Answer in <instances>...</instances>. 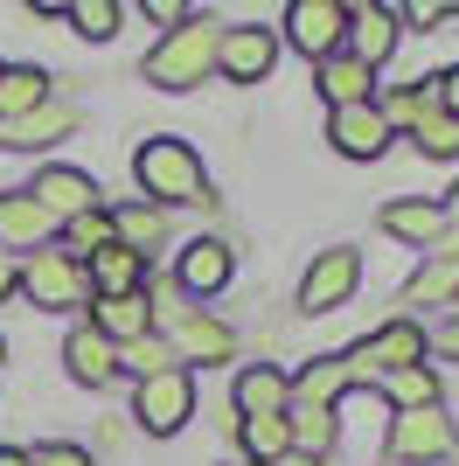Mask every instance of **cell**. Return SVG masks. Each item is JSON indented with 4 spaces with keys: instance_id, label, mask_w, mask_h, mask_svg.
I'll return each mask as SVG.
<instances>
[{
    "instance_id": "1",
    "label": "cell",
    "mask_w": 459,
    "mask_h": 466,
    "mask_svg": "<svg viewBox=\"0 0 459 466\" xmlns=\"http://www.w3.org/2000/svg\"><path fill=\"white\" fill-rule=\"evenodd\" d=\"M133 181L147 188L153 209H168V202H209V175H202V154H195L189 139H174V133L147 139V147L133 154Z\"/></svg>"
},
{
    "instance_id": "2",
    "label": "cell",
    "mask_w": 459,
    "mask_h": 466,
    "mask_svg": "<svg viewBox=\"0 0 459 466\" xmlns=\"http://www.w3.org/2000/svg\"><path fill=\"white\" fill-rule=\"evenodd\" d=\"M216 28L209 15H189V21H174L168 28V42L153 49L147 63H139V77L153 84V91H195V84L216 70Z\"/></svg>"
},
{
    "instance_id": "3",
    "label": "cell",
    "mask_w": 459,
    "mask_h": 466,
    "mask_svg": "<svg viewBox=\"0 0 459 466\" xmlns=\"http://www.w3.org/2000/svg\"><path fill=\"white\" fill-rule=\"evenodd\" d=\"M21 292L36 299L42 313H70L91 299V279H84V258L56 251V244H42L36 258H28V272H21Z\"/></svg>"
},
{
    "instance_id": "4",
    "label": "cell",
    "mask_w": 459,
    "mask_h": 466,
    "mask_svg": "<svg viewBox=\"0 0 459 466\" xmlns=\"http://www.w3.org/2000/svg\"><path fill=\"white\" fill-rule=\"evenodd\" d=\"M342 362H348L355 383H362V376H382V370H390V376H397V370H418V362H424V328H418V320H390V328L362 334Z\"/></svg>"
},
{
    "instance_id": "5",
    "label": "cell",
    "mask_w": 459,
    "mask_h": 466,
    "mask_svg": "<svg viewBox=\"0 0 459 466\" xmlns=\"http://www.w3.org/2000/svg\"><path fill=\"white\" fill-rule=\"evenodd\" d=\"M286 42L300 49V56H313V63L342 56L348 7H342V0H292V7H286Z\"/></svg>"
},
{
    "instance_id": "6",
    "label": "cell",
    "mask_w": 459,
    "mask_h": 466,
    "mask_svg": "<svg viewBox=\"0 0 459 466\" xmlns=\"http://www.w3.org/2000/svg\"><path fill=\"white\" fill-rule=\"evenodd\" d=\"M133 418L153 431V439H168V431H181L195 418V383L189 370H168V376H147V383L133 390Z\"/></svg>"
},
{
    "instance_id": "7",
    "label": "cell",
    "mask_w": 459,
    "mask_h": 466,
    "mask_svg": "<svg viewBox=\"0 0 459 466\" xmlns=\"http://www.w3.org/2000/svg\"><path fill=\"white\" fill-rule=\"evenodd\" d=\"M453 446H459V431H453V418H445L439 404H424V410H390V452H397V460L424 466V460H445Z\"/></svg>"
},
{
    "instance_id": "8",
    "label": "cell",
    "mask_w": 459,
    "mask_h": 466,
    "mask_svg": "<svg viewBox=\"0 0 459 466\" xmlns=\"http://www.w3.org/2000/svg\"><path fill=\"white\" fill-rule=\"evenodd\" d=\"M362 286V258L348 251V244H334V251H321L313 265H306L300 279V313H334L348 307V292Z\"/></svg>"
},
{
    "instance_id": "9",
    "label": "cell",
    "mask_w": 459,
    "mask_h": 466,
    "mask_svg": "<svg viewBox=\"0 0 459 466\" xmlns=\"http://www.w3.org/2000/svg\"><path fill=\"white\" fill-rule=\"evenodd\" d=\"M271 63H279V35H271V28H258V21H244V28H223V35H216V70H223L230 84H265Z\"/></svg>"
},
{
    "instance_id": "10",
    "label": "cell",
    "mask_w": 459,
    "mask_h": 466,
    "mask_svg": "<svg viewBox=\"0 0 459 466\" xmlns=\"http://www.w3.org/2000/svg\"><path fill=\"white\" fill-rule=\"evenodd\" d=\"M28 202H36L49 223H70V216L97 209V181L84 175V167H42L36 188H28Z\"/></svg>"
},
{
    "instance_id": "11",
    "label": "cell",
    "mask_w": 459,
    "mask_h": 466,
    "mask_svg": "<svg viewBox=\"0 0 459 466\" xmlns=\"http://www.w3.org/2000/svg\"><path fill=\"white\" fill-rule=\"evenodd\" d=\"M327 139H334V154H348V160H376L382 147H390V126H382L376 105H348V112L327 118Z\"/></svg>"
},
{
    "instance_id": "12",
    "label": "cell",
    "mask_w": 459,
    "mask_h": 466,
    "mask_svg": "<svg viewBox=\"0 0 459 466\" xmlns=\"http://www.w3.org/2000/svg\"><path fill=\"white\" fill-rule=\"evenodd\" d=\"M348 56L362 63V70H382L390 49H397V7H348Z\"/></svg>"
},
{
    "instance_id": "13",
    "label": "cell",
    "mask_w": 459,
    "mask_h": 466,
    "mask_svg": "<svg viewBox=\"0 0 459 466\" xmlns=\"http://www.w3.org/2000/svg\"><path fill=\"white\" fill-rule=\"evenodd\" d=\"M63 370H70L76 383L105 390V383L118 376V349H112L97 328H70V341H63Z\"/></svg>"
},
{
    "instance_id": "14",
    "label": "cell",
    "mask_w": 459,
    "mask_h": 466,
    "mask_svg": "<svg viewBox=\"0 0 459 466\" xmlns=\"http://www.w3.org/2000/svg\"><path fill=\"white\" fill-rule=\"evenodd\" d=\"M84 279H91V292L97 299H126V292H139L147 286V258L139 251H126V244H105V251L84 265Z\"/></svg>"
},
{
    "instance_id": "15",
    "label": "cell",
    "mask_w": 459,
    "mask_h": 466,
    "mask_svg": "<svg viewBox=\"0 0 459 466\" xmlns=\"http://www.w3.org/2000/svg\"><path fill=\"white\" fill-rule=\"evenodd\" d=\"M91 328L105 334L112 349H126V341L153 334V299H147V292H126V299H97V307H91Z\"/></svg>"
},
{
    "instance_id": "16",
    "label": "cell",
    "mask_w": 459,
    "mask_h": 466,
    "mask_svg": "<svg viewBox=\"0 0 459 466\" xmlns=\"http://www.w3.org/2000/svg\"><path fill=\"white\" fill-rule=\"evenodd\" d=\"M286 404H292V376H286V370L250 362V370L237 376V410H244V418H279Z\"/></svg>"
},
{
    "instance_id": "17",
    "label": "cell",
    "mask_w": 459,
    "mask_h": 466,
    "mask_svg": "<svg viewBox=\"0 0 459 466\" xmlns=\"http://www.w3.org/2000/svg\"><path fill=\"white\" fill-rule=\"evenodd\" d=\"M223 286H230V244H216V237L181 244V292L209 299V292H223Z\"/></svg>"
},
{
    "instance_id": "18",
    "label": "cell",
    "mask_w": 459,
    "mask_h": 466,
    "mask_svg": "<svg viewBox=\"0 0 459 466\" xmlns=\"http://www.w3.org/2000/svg\"><path fill=\"white\" fill-rule=\"evenodd\" d=\"M63 133H76V105H42V112L15 118V126H0V147H21V154H36V147H56Z\"/></svg>"
},
{
    "instance_id": "19",
    "label": "cell",
    "mask_w": 459,
    "mask_h": 466,
    "mask_svg": "<svg viewBox=\"0 0 459 466\" xmlns=\"http://www.w3.org/2000/svg\"><path fill=\"white\" fill-rule=\"evenodd\" d=\"M49 230H56V223L28 202V188L0 195V251H42V237H49Z\"/></svg>"
},
{
    "instance_id": "20",
    "label": "cell",
    "mask_w": 459,
    "mask_h": 466,
    "mask_svg": "<svg viewBox=\"0 0 459 466\" xmlns=\"http://www.w3.org/2000/svg\"><path fill=\"white\" fill-rule=\"evenodd\" d=\"M42 105H49V70H36V63L0 70V126H15V118L42 112Z\"/></svg>"
},
{
    "instance_id": "21",
    "label": "cell",
    "mask_w": 459,
    "mask_h": 466,
    "mask_svg": "<svg viewBox=\"0 0 459 466\" xmlns=\"http://www.w3.org/2000/svg\"><path fill=\"white\" fill-rule=\"evenodd\" d=\"M369 91H376V70H362L348 49L321 63V97L334 105V112H348V105H369Z\"/></svg>"
},
{
    "instance_id": "22",
    "label": "cell",
    "mask_w": 459,
    "mask_h": 466,
    "mask_svg": "<svg viewBox=\"0 0 459 466\" xmlns=\"http://www.w3.org/2000/svg\"><path fill=\"white\" fill-rule=\"evenodd\" d=\"M382 230L403 237V244H418V251H432L445 237V209L439 202H390V209H382Z\"/></svg>"
},
{
    "instance_id": "23",
    "label": "cell",
    "mask_w": 459,
    "mask_h": 466,
    "mask_svg": "<svg viewBox=\"0 0 459 466\" xmlns=\"http://www.w3.org/2000/svg\"><path fill=\"white\" fill-rule=\"evenodd\" d=\"M237 439H244L250 466H279L292 452V425H286V410L279 418H237Z\"/></svg>"
},
{
    "instance_id": "24",
    "label": "cell",
    "mask_w": 459,
    "mask_h": 466,
    "mask_svg": "<svg viewBox=\"0 0 459 466\" xmlns=\"http://www.w3.org/2000/svg\"><path fill=\"white\" fill-rule=\"evenodd\" d=\"M112 237L126 244V251L147 258V244H160V237H168V216L147 209V202H133V209H112Z\"/></svg>"
},
{
    "instance_id": "25",
    "label": "cell",
    "mask_w": 459,
    "mask_h": 466,
    "mask_svg": "<svg viewBox=\"0 0 459 466\" xmlns=\"http://www.w3.org/2000/svg\"><path fill=\"white\" fill-rule=\"evenodd\" d=\"M439 299H459V265L432 258V265H418V272H411V286H403V307H439Z\"/></svg>"
},
{
    "instance_id": "26",
    "label": "cell",
    "mask_w": 459,
    "mask_h": 466,
    "mask_svg": "<svg viewBox=\"0 0 459 466\" xmlns=\"http://www.w3.org/2000/svg\"><path fill=\"white\" fill-rule=\"evenodd\" d=\"M105 244H118V237H112V209H105V202H97V209H84V216H70V223H63V244H56V251H105Z\"/></svg>"
},
{
    "instance_id": "27",
    "label": "cell",
    "mask_w": 459,
    "mask_h": 466,
    "mask_svg": "<svg viewBox=\"0 0 459 466\" xmlns=\"http://www.w3.org/2000/svg\"><path fill=\"white\" fill-rule=\"evenodd\" d=\"M411 139H418V154H424V160H459V118H445L439 105H432V112H418Z\"/></svg>"
},
{
    "instance_id": "28",
    "label": "cell",
    "mask_w": 459,
    "mask_h": 466,
    "mask_svg": "<svg viewBox=\"0 0 459 466\" xmlns=\"http://www.w3.org/2000/svg\"><path fill=\"white\" fill-rule=\"evenodd\" d=\"M118 370H133L139 383H147V376H168V370H181V362H174V349L160 341V334H139V341L118 349Z\"/></svg>"
},
{
    "instance_id": "29",
    "label": "cell",
    "mask_w": 459,
    "mask_h": 466,
    "mask_svg": "<svg viewBox=\"0 0 459 466\" xmlns=\"http://www.w3.org/2000/svg\"><path fill=\"white\" fill-rule=\"evenodd\" d=\"M424 404H439V376L424 370V362L390 376V404H382V410H424Z\"/></svg>"
},
{
    "instance_id": "30",
    "label": "cell",
    "mask_w": 459,
    "mask_h": 466,
    "mask_svg": "<svg viewBox=\"0 0 459 466\" xmlns=\"http://www.w3.org/2000/svg\"><path fill=\"white\" fill-rule=\"evenodd\" d=\"M118 21H126V15H118V0H76V7H70V28H76V35H91V42H112Z\"/></svg>"
},
{
    "instance_id": "31",
    "label": "cell",
    "mask_w": 459,
    "mask_h": 466,
    "mask_svg": "<svg viewBox=\"0 0 459 466\" xmlns=\"http://www.w3.org/2000/svg\"><path fill=\"white\" fill-rule=\"evenodd\" d=\"M28 466H91V452L84 446H42V452H28Z\"/></svg>"
},
{
    "instance_id": "32",
    "label": "cell",
    "mask_w": 459,
    "mask_h": 466,
    "mask_svg": "<svg viewBox=\"0 0 459 466\" xmlns=\"http://www.w3.org/2000/svg\"><path fill=\"white\" fill-rule=\"evenodd\" d=\"M432 258H445V265H459V209H445V237L432 244Z\"/></svg>"
},
{
    "instance_id": "33",
    "label": "cell",
    "mask_w": 459,
    "mask_h": 466,
    "mask_svg": "<svg viewBox=\"0 0 459 466\" xmlns=\"http://www.w3.org/2000/svg\"><path fill=\"white\" fill-rule=\"evenodd\" d=\"M439 112H445V118H459V63L439 77Z\"/></svg>"
},
{
    "instance_id": "34",
    "label": "cell",
    "mask_w": 459,
    "mask_h": 466,
    "mask_svg": "<svg viewBox=\"0 0 459 466\" xmlns=\"http://www.w3.org/2000/svg\"><path fill=\"white\" fill-rule=\"evenodd\" d=\"M432 349H439V355H445V362H459V313H453V320H445V328H439V334H432Z\"/></svg>"
},
{
    "instance_id": "35",
    "label": "cell",
    "mask_w": 459,
    "mask_h": 466,
    "mask_svg": "<svg viewBox=\"0 0 459 466\" xmlns=\"http://www.w3.org/2000/svg\"><path fill=\"white\" fill-rule=\"evenodd\" d=\"M397 21H411V28H432V21H445V7H424V0H418V7H403Z\"/></svg>"
},
{
    "instance_id": "36",
    "label": "cell",
    "mask_w": 459,
    "mask_h": 466,
    "mask_svg": "<svg viewBox=\"0 0 459 466\" xmlns=\"http://www.w3.org/2000/svg\"><path fill=\"white\" fill-rule=\"evenodd\" d=\"M21 286V265H15V251H0V299Z\"/></svg>"
},
{
    "instance_id": "37",
    "label": "cell",
    "mask_w": 459,
    "mask_h": 466,
    "mask_svg": "<svg viewBox=\"0 0 459 466\" xmlns=\"http://www.w3.org/2000/svg\"><path fill=\"white\" fill-rule=\"evenodd\" d=\"M0 466H28V452H15V446H0Z\"/></svg>"
},
{
    "instance_id": "38",
    "label": "cell",
    "mask_w": 459,
    "mask_h": 466,
    "mask_svg": "<svg viewBox=\"0 0 459 466\" xmlns=\"http://www.w3.org/2000/svg\"><path fill=\"white\" fill-rule=\"evenodd\" d=\"M279 466H321V460H300V452H286V460H279Z\"/></svg>"
},
{
    "instance_id": "39",
    "label": "cell",
    "mask_w": 459,
    "mask_h": 466,
    "mask_svg": "<svg viewBox=\"0 0 459 466\" xmlns=\"http://www.w3.org/2000/svg\"><path fill=\"white\" fill-rule=\"evenodd\" d=\"M0 70H7V63H0Z\"/></svg>"
}]
</instances>
